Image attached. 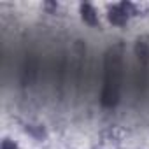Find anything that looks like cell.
<instances>
[{
    "label": "cell",
    "instance_id": "6da1fadb",
    "mask_svg": "<svg viewBox=\"0 0 149 149\" xmlns=\"http://www.w3.org/2000/svg\"><path fill=\"white\" fill-rule=\"evenodd\" d=\"M133 6L130 4H118V6H112V9L109 11V21L112 25H118V26H123L126 21H128V16H130V9Z\"/></svg>",
    "mask_w": 149,
    "mask_h": 149
},
{
    "label": "cell",
    "instance_id": "7a4b0ae2",
    "mask_svg": "<svg viewBox=\"0 0 149 149\" xmlns=\"http://www.w3.org/2000/svg\"><path fill=\"white\" fill-rule=\"evenodd\" d=\"M81 16H83V19H84L88 25H91V26H97V25H98V14H97V11H95L93 6L83 4V6H81Z\"/></svg>",
    "mask_w": 149,
    "mask_h": 149
},
{
    "label": "cell",
    "instance_id": "3957f363",
    "mask_svg": "<svg viewBox=\"0 0 149 149\" xmlns=\"http://www.w3.org/2000/svg\"><path fill=\"white\" fill-rule=\"evenodd\" d=\"M2 149H18V146L13 142V140H9V139H6L4 142H2Z\"/></svg>",
    "mask_w": 149,
    "mask_h": 149
}]
</instances>
